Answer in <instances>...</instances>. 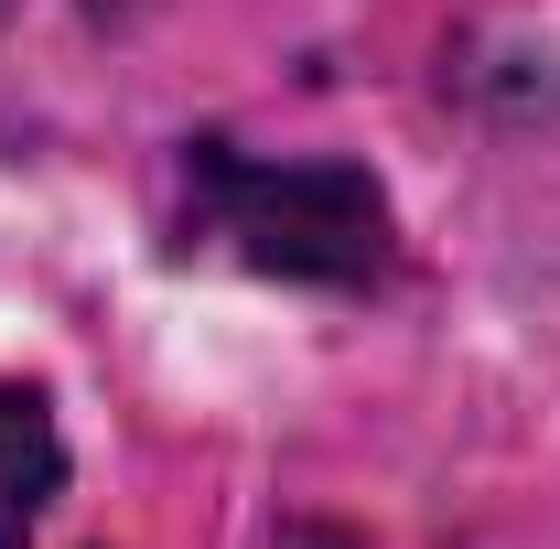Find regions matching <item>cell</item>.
<instances>
[{"mask_svg":"<svg viewBox=\"0 0 560 549\" xmlns=\"http://www.w3.org/2000/svg\"><path fill=\"white\" fill-rule=\"evenodd\" d=\"M184 248L248 259L280 280H355L388 270V195L355 162H248V151H195V206Z\"/></svg>","mask_w":560,"mask_h":549,"instance_id":"1","label":"cell"},{"mask_svg":"<svg viewBox=\"0 0 560 549\" xmlns=\"http://www.w3.org/2000/svg\"><path fill=\"white\" fill-rule=\"evenodd\" d=\"M66 495V431L33 377H0V549H33L44 506Z\"/></svg>","mask_w":560,"mask_h":549,"instance_id":"2","label":"cell"}]
</instances>
